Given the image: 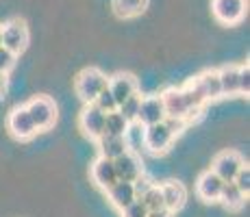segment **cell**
Returning <instances> with one entry per match:
<instances>
[{
  "mask_svg": "<svg viewBox=\"0 0 250 217\" xmlns=\"http://www.w3.org/2000/svg\"><path fill=\"white\" fill-rule=\"evenodd\" d=\"M0 46H2V31H0Z\"/></svg>",
  "mask_w": 250,
  "mask_h": 217,
  "instance_id": "obj_33",
  "label": "cell"
},
{
  "mask_svg": "<svg viewBox=\"0 0 250 217\" xmlns=\"http://www.w3.org/2000/svg\"><path fill=\"white\" fill-rule=\"evenodd\" d=\"M220 87H222V96H242V87H239V65H227L218 70Z\"/></svg>",
  "mask_w": 250,
  "mask_h": 217,
  "instance_id": "obj_19",
  "label": "cell"
},
{
  "mask_svg": "<svg viewBox=\"0 0 250 217\" xmlns=\"http://www.w3.org/2000/svg\"><path fill=\"white\" fill-rule=\"evenodd\" d=\"M120 213H122V217H148V209L144 206L142 200H135V202H131L126 209L120 211Z\"/></svg>",
  "mask_w": 250,
  "mask_h": 217,
  "instance_id": "obj_28",
  "label": "cell"
},
{
  "mask_svg": "<svg viewBox=\"0 0 250 217\" xmlns=\"http://www.w3.org/2000/svg\"><path fill=\"white\" fill-rule=\"evenodd\" d=\"M2 31V46L7 50H11L13 55L20 57L28 46V26L24 24V20L16 18V20H9L7 24L0 26Z\"/></svg>",
  "mask_w": 250,
  "mask_h": 217,
  "instance_id": "obj_6",
  "label": "cell"
},
{
  "mask_svg": "<svg viewBox=\"0 0 250 217\" xmlns=\"http://www.w3.org/2000/svg\"><path fill=\"white\" fill-rule=\"evenodd\" d=\"M7 130L11 133V137L18 139V141H31V139L37 135V128H35V124H33L31 115H28V111L24 104L9 111Z\"/></svg>",
  "mask_w": 250,
  "mask_h": 217,
  "instance_id": "obj_7",
  "label": "cell"
},
{
  "mask_svg": "<svg viewBox=\"0 0 250 217\" xmlns=\"http://www.w3.org/2000/svg\"><path fill=\"white\" fill-rule=\"evenodd\" d=\"M89 174H91V180H94V185L98 187V189H103V191H107L109 187L118 182V174H115L113 161H109V158L98 157L94 163H91Z\"/></svg>",
  "mask_w": 250,
  "mask_h": 217,
  "instance_id": "obj_14",
  "label": "cell"
},
{
  "mask_svg": "<svg viewBox=\"0 0 250 217\" xmlns=\"http://www.w3.org/2000/svg\"><path fill=\"white\" fill-rule=\"evenodd\" d=\"M189 85L194 87L200 94V98L205 102H211V100L222 98V87H220V76L218 70H207L203 74H198L194 80H189Z\"/></svg>",
  "mask_w": 250,
  "mask_h": 217,
  "instance_id": "obj_11",
  "label": "cell"
},
{
  "mask_svg": "<svg viewBox=\"0 0 250 217\" xmlns=\"http://www.w3.org/2000/svg\"><path fill=\"white\" fill-rule=\"evenodd\" d=\"M107 87L115 98V104H122L126 98L137 94V79L128 72H120V74H115L107 80Z\"/></svg>",
  "mask_w": 250,
  "mask_h": 217,
  "instance_id": "obj_13",
  "label": "cell"
},
{
  "mask_svg": "<svg viewBox=\"0 0 250 217\" xmlns=\"http://www.w3.org/2000/svg\"><path fill=\"white\" fill-rule=\"evenodd\" d=\"M222 187H224L222 178H218L211 170H207L196 180V196L203 202H218L220 194H222Z\"/></svg>",
  "mask_w": 250,
  "mask_h": 217,
  "instance_id": "obj_15",
  "label": "cell"
},
{
  "mask_svg": "<svg viewBox=\"0 0 250 217\" xmlns=\"http://www.w3.org/2000/svg\"><path fill=\"white\" fill-rule=\"evenodd\" d=\"M128 128V122L118 113V111H111V113H104V133L103 135H115V137H124Z\"/></svg>",
  "mask_w": 250,
  "mask_h": 217,
  "instance_id": "obj_22",
  "label": "cell"
},
{
  "mask_svg": "<svg viewBox=\"0 0 250 217\" xmlns=\"http://www.w3.org/2000/svg\"><path fill=\"white\" fill-rule=\"evenodd\" d=\"M246 194H242V191L237 189V185L235 182H224L222 187V194H220L218 202L224 206L227 211H239L244 204H246Z\"/></svg>",
  "mask_w": 250,
  "mask_h": 217,
  "instance_id": "obj_20",
  "label": "cell"
},
{
  "mask_svg": "<svg viewBox=\"0 0 250 217\" xmlns=\"http://www.w3.org/2000/svg\"><path fill=\"white\" fill-rule=\"evenodd\" d=\"M79 126L83 130L85 137L98 141L104 133L103 130L104 128V111H100L94 102L85 104V109L81 111V115H79Z\"/></svg>",
  "mask_w": 250,
  "mask_h": 217,
  "instance_id": "obj_10",
  "label": "cell"
},
{
  "mask_svg": "<svg viewBox=\"0 0 250 217\" xmlns=\"http://www.w3.org/2000/svg\"><path fill=\"white\" fill-rule=\"evenodd\" d=\"M144 128L139 122H131L126 128V133H124V141H126V148L133 152H139L144 148Z\"/></svg>",
  "mask_w": 250,
  "mask_h": 217,
  "instance_id": "obj_23",
  "label": "cell"
},
{
  "mask_svg": "<svg viewBox=\"0 0 250 217\" xmlns=\"http://www.w3.org/2000/svg\"><path fill=\"white\" fill-rule=\"evenodd\" d=\"M148 0H111V9L118 18L128 20V18H137L146 11Z\"/></svg>",
  "mask_w": 250,
  "mask_h": 217,
  "instance_id": "obj_21",
  "label": "cell"
},
{
  "mask_svg": "<svg viewBox=\"0 0 250 217\" xmlns=\"http://www.w3.org/2000/svg\"><path fill=\"white\" fill-rule=\"evenodd\" d=\"M239 87H242V96H248L250 91V67L246 65H239Z\"/></svg>",
  "mask_w": 250,
  "mask_h": 217,
  "instance_id": "obj_30",
  "label": "cell"
},
{
  "mask_svg": "<svg viewBox=\"0 0 250 217\" xmlns=\"http://www.w3.org/2000/svg\"><path fill=\"white\" fill-rule=\"evenodd\" d=\"M174 213H170L167 209H157V211H148V217H172Z\"/></svg>",
  "mask_w": 250,
  "mask_h": 217,
  "instance_id": "obj_31",
  "label": "cell"
},
{
  "mask_svg": "<svg viewBox=\"0 0 250 217\" xmlns=\"http://www.w3.org/2000/svg\"><path fill=\"white\" fill-rule=\"evenodd\" d=\"M166 119V111H163L161 96H144L139 102V113H137V122L142 126H152Z\"/></svg>",
  "mask_w": 250,
  "mask_h": 217,
  "instance_id": "obj_12",
  "label": "cell"
},
{
  "mask_svg": "<svg viewBox=\"0 0 250 217\" xmlns=\"http://www.w3.org/2000/svg\"><path fill=\"white\" fill-rule=\"evenodd\" d=\"M113 167L118 174V180H126V182H135L137 178L144 176V161L139 157V152L126 150L124 154H120L118 158H113Z\"/></svg>",
  "mask_w": 250,
  "mask_h": 217,
  "instance_id": "obj_9",
  "label": "cell"
},
{
  "mask_svg": "<svg viewBox=\"0 0 250 217\" xmlns=\"http://www.w3.org/2000/svg\"><path fill=\"white\" fill-rule=\"evenodd\" d=\"M26 111L31 115L33 124H35L37 133H44V130H50L57 122V104L52 102L48 96H35L33 100H28Z\"/></svg>",
  "mask_w": 250,
  "mask_h": 217,
  "instance_id": "obj_3",
  "label": "cell"
},
{
  "mask_svg": "<svg viewBox=\"0 0 250 217\" xmlns=\"http://www.w3.org/2000/svg\"><path fill=\"white\" fill-rule=\"evenodd\" d=\"M159 96L163 102V111H166V118L183 119V122L194 119V115H198L207 104L189 83L183 87H167Z\"/></svg>",
  "mask_w": 250,
  "mask_h": 217,
  "instance_id": "obj_1",
  "label": "cell"
},
{
  "mask_svg": "<svg viewBox=\"0 0 250 217\" xmlns=\"http://www.w3.org/2000/svg\"><path fill=\"white\" fill-rule=\"evenodd\" d=\"M96 143H98V157L109 158V161H113V158H118L120 154L128 150L124 137H115V135H103Z\"/></svg>",
  "mask_w": 250,
  "mask_h": 217,
  "instance_id": "obj_18",
  "label": "cell"
},
{
  "mask_svg": "<svg viewBox=\"0 0 250 217\" xmlns=\"http://www.w3.org/2000/svg\"><path fill=\"white\" fill-rule=\"evenodd\" d=\"M139 102H142V96L135 94L131 98H126L122 104H118V113L126 119L128 124L131 122H137V113H139Z\"/></svg>",
  "mask_w": 250,
  "mask_h": 217,
  "instance_id": "obj_24",
  "label": "cell"
},
{
  "mask_svg": "<svg viewBox=\"0 0 250 217\" xmlns=\"http://www.w3.org/2000/svg\"><path fill=\"white\" fill-rule=\"evenodd\" d=\"M248 0H211V13L224 26H235L246 18Z\"/></svg>",
  "mask_w": 250,
  "mask_h": 217,
  "instance_id": "obj_5",
  "label": "cell"
},
{
  "mask_svg": "<svg viewBox=\"0 0 250 217\" xmlns=\"http://www.w3.org/2000/svg\"><path fill=\"white\" fill-rule=\"evenodd\" d=\"M159 191L163 197V206H166L170 213H176V211L183 209V204H185V200H187V191L181 182H176V180L161 182Z\"/></svg>",
  "mask_w": 250,
  "mask_h": 217,
  "instance_id": "obj_16",
  "label": "cell"
},
{
  "mask_svg": "<svg viewBox=\"0 0 250 217\" xmlns=\"http://www.w3.org/2000/svg\"><path fill=\"white\" fill-rule=\"evenodd\" d=\"M94 104H96V107H98L100 111H104V113H111V111H118V104H115V98L111 96L109 87H104V89L100 91L98 96H96Z\"/></svg>",
  "mask_w": 250,
  "mask_h": 217,
  "instance_id": "obj_26",
  "label": "cell"
},
{
  "mask_svg": "<svg viewBox=\"0 0 250 217\" xmlns=\"http://www.w3.org/2000/svg\"><path fill=\"white\" fill-rule=\"evenodd\" d=\"M176 139V133L166 124V119L159 124L144 128V148L150 154H163L170 150L172 141Z\"/></svg>",
  "mask_w": 250,
  "mask_h": 217,
  "instance_id": "obj_4",
  "label": "cell"
},
{
  "mask_svg": "<svg viewBox=\"0 0 250 217\" xmlns=\"http://www.w3.org/2000/svg\"><path fill=\"white\" fill-rule=\"evenodd\" d=\"M246 165L242 158V154L235 150H224L220 154H215L213 163H211V172L218 178H222L224 182H233L235 176L239 174V170Z\"/></svg>",
  "mask_w": 250,
  "mask_h": 217,
  "instance_id": "obj_8",
  "label": "cell"
},
{
  "mask_svg": "<svg viewBox=\"0 0 250 217\" xmlns=\"http://www.w3.org/2000/svg\"><path fill=\"white\" fill-rule=\"evenodd\" d=\"M107 76H104L103 70L98 67H85L79 76H76V83H74V89H76V96L83 100L85 104L94 102L96 96L107 87Z\"/></svg>",
  "mask_w": 250,
  "mask_h": 217,
  "instance_id": "obj_2",
  "label": "cell"
},
{
  "mask_svg": "<svg viewBox=\"0 0 250 217\" xmlns=\"http://www.w3.org/2000/svg\"><path fill=\"white\" fill-rule=\"evenodd\" d=\"M137 200L144 202V206H146L148 211H157V209H166L163 206V197H161V191H159V185H152L150 189L146 191L142 197H137Z\"/></svg>",
  "mask_w": 250,
  "mask_h": 217,
  "instance_id": "obj_25",
  "label": "cell"
},
{
  "mask_svg": "<svg viewBox=\"0 0 250 217\" xmlns=\"http://www.w3.org/2000/svg\"><path fill=\"white\" fill-rule=\"evenodd\" d=\"M7 85H9L7 74H2V72H0V98H2V96H4V91H7Z\"/></svg>",
  "mask_w": 250,
  "mask_h": 217,
  "instance_id": "obj_32",
  "label": "cell"
},
{
  "mask_svg": "<svg viewBox=\"0 0 250 217\" xmlns=\"http://www.w3.org/2000/svg\"><path fill=\"white\" fill-rule=\"evenodd\" d=\"M16 63H18V55H13L11 50L0 46V72H2V74H9V72L16 67Z\"/></svg>",
  "mask_w": 250,
  "mask_h": 217,
  "instance_id": "obj_27",
  "label": "cell"
},
{
  "mask_svg": "<svg viewBox=\"0 0 250 217\" xmlns=\"http://www.w3.org/2000/svg\"><path fill=\"white\" fill-rule=\"evenodd\" d=\"M233 182L237 185V189L242 191V194L248 196V191H250V170H248V165H244L242 170H239V174L235 176Z\"/></svg>",
  "mask_w": 250,
  "mask_h": 217,
  "instance_id": "obj_29",
  "label": "cell"
},
{
  "mask_svg": "<svg viewBox=\"0 0 250 217\" xmlns=\"http://www.w3.org/2000/svg\"><path fill=\"white\" fill-rule=\"evenodd\" d=\"M107 197H109V202H111V206H115L118 211H122V209H126L131 202H135L137 200V196H135V187H133V182H126V180H118L115 185H111L107 191Z\"/></svg>",
  "mask_w": 250,
  "mask_h": 217,
  "instance_id": "obj_17",
  "label": "cell"
}]
</instances>
